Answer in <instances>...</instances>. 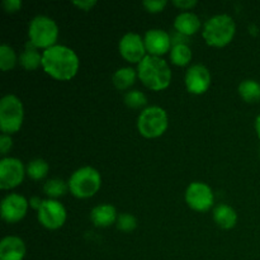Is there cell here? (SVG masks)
<instances>
[{
  "instance_id": "26",
  "label": "cell",
  "mask_w": 260,
  "mask_h": 260,
  "mask_svg": "<svg viewBox=\"0 0 260 260\" xmlns=\"http://www.w3.org/2000/svg\"><path fill=\"white\" fill-rule=\"evenodd\" d=\"M124 103L129 108H142L147 104V98L142 91L140 90H128L124 94Z\"/></svg>"
},
{
  "instance_id": "16",
  "label": "cell",
  "mask_w": 260,
  "mask_h": 260,
  "mask_svg": "<svg viewBox=\"0 0 260 260\" xmlns=\"http://www.w3.org/2000/svg\"><path fill=\"white\" fill-rule=\"evenodd\" d=\"M116 208L112 205H99L91 210L90 220L96 228H109L117 222Z\"/></svg>"
},
{
  "instance_id": "3",
  "label": "cell",
  "mask_w": 260,
  "mask_h": 260,
  "mask_svg": "<svg viewBox=\"0 0 260 260\" xmlns=\"http://www.w3.org/2000/svg\"><path fill=\"white\" fill-rule=\"evenodd\" d=\"M236 33V24L228 14H217L205 23L203 38L212 47H223L233 41Z\"/></svg>"
},
{
  "instance_id": "25",
  "label": "cell",
  "mask_w": 260,
  "mask_h": 260,
  "mask_svg": "<svg viewBox=\"0 0 260 260\" xmlns=\"http://www.w3.org/2000/svg\"><path fill=\"white\" fill-rule=\"evenodd\" d=\"M17 63V55L14 50L8 45L0 46V69L3 71H9Z\"/></svg>"
},
{
  "instance_id": "30",
  "label": "cell",
  "mask_w": 260,
  "mask_h": 260,
  "mask_svg": "<svg viewBox=\"0 0 260 260\" xmlns=\"http://www.w3.org/2000/svg\"><path fill=\"white\" fill-rule=\"evenodd\" d=\"M12 145H13V141L10 135L3 134L2 136H0V154L2 155L7 154V152L10 150V147H12Z\"/></svg>"
},
{
  "instance_id": "35",
  "label": "cell",
  "mask_w": 260,
  "mask_h": 260,
  "mask_svg": "<svg viewBox=\"0 0 260 260\" xmlns=\"http://www.w3.org/2000/svg\"><path fill=\"white\" fill-rule=\"evenodd\" d=\"M255 131H256V134H258V137L260 139V114L256 117V119H255Z\"/></svg>"
},
{
  "instance_id": "28",
  "label": "cell",
  "mask_w": 260,
  "mask_h": 260,
  "mask_svg": "<svg viewBox=\"0 0 260 260\" xmlns=\"http://www.w3.org/2000/svg\"><path fill=\"white\" fill-rule=\"evenodd\" d=\"M167 0H145L142 3L145 9L149 13H160L165 7H167Z\"/></svg>"
},
{
  "instance_id": "21",
  "label": "cell",
  "mask_w": 260,
  "mask_h": 260,
  "mask_svg": "<svg viewBox=\"0 0 260 260\" xmlns=\"http://www.w3.org/2000/svg\"><path fill=\"white\" fill-rule=\"evenodd\" d=\"M239 94L248 103H256L260 101V83L253 79H246L239 85Z\"/></svg>"
},
{
  "instance_id": "12",
  "label": "cell",
  "mask_w": 260,
  "mask_h": 260,
  "mask_svg": "<svg viewBox=\"0 0 260 260\" xmlns=\"http://www.w3.org/2000/svg\"><path fill=\"white\" fill-rule=\"evenodd\" d=\"M29 202L23 196L10 193L2 201V217L5 222L15 223L27 215Z\"/></svg>"
},
{
  "instance_id": "23",
  "label": "cell",
  "mask_w": 260,
  "mask_h": 260,
  "mask_svg": "<svg viewBox=\"0 0 260 260\" xmlns=\"http://www.w3.org/2000/svg\"><path fill=\"white\" fill-rule=\"evenodd\" d=\"M48 170H50V165L43 159L32 160L28 162L27 168H25V173L33 180L43 179L48 174Z\"/></svg>"
},
{
  "instance_id": "8",
  "label": "cell",
  "mask_w": 260,
  "mask_h": 260,
  "mask_svg": "<svg viewBox=\"0 0 260 260\" xmlns=\"http://www.w3.org/2000/svg\"><path fill=\"white\" fill-rule=\"evenodd\" d=\"M37 218L38 222L43 228L48 229V230H57V229L62 228L65 223L66 210L62 203L48 198V200L43 201L42 206L37 211Z\"/></svg>"
},
{
  "instance_id": "31",
  "label": "cell",
  "mask_w": 260,
  "mask_h": 260,
  "mask_svg": "<svg viewBox=\"0 0 260 260\" xmlns=\"http://www.w3.org/2000/svg\"><path fill=\"white\" fill-rule=\"evenodd\" d=\"M173 5H175V7L180 8L183 10H189L197 5V2L196 0H174Z\"/></svg>"
},
{
  "instance_id": "36",
  "label": "cell",
  "mask_w": 260,
  "mask_h": 260,
  "mask_svg": "<svg viewBox=\"0 0 260 260\" xmlns=\"http://www.w3.org/2000/svg\"><path fill=\"white\" fill-rule=\"evenodd\" d=\"M259 156H260V150H259Z\"/></svg>"
},
{
  "instance_id": "1",
  "label": "cell",
  "mask_w": 260,
  "mask_h": 260,
  "mask_svg": "<svg viewBox=\"0 0 260 260\" xmlns=\"http://www.w3.org/2000/svg\"><path fill=\"white\" fill-rule=\"evenodd\" d=\"M42 69L56 80H71L78 74L79 57L73 48L55 45L42 52Z\"/></svg>"
},
{
  "instance_id": "4",
  "label": "cell",
  "mask_w": 260,
  "mask_h": 260,
  "mask_svg": "<svg viewBox=\"0 0 260 260\" xmlns=\"http://www.w3.org/2000/svg\"><path fill=\"white\" fill-rule=\"evenodd\" d=\"M69 190L76 198H90L101 189L102 177L95 168L83 167L71 174L68 182Z\"/></svg>"
},
{
  "instance_id": "33",
  "label": "cell",
  "mask_w": 260,
  "mask_h": 260,
  "mask_svg": "<svg viewBox=\"0 0 260 260\" xmlns=\"http://www.w3.org/2000/svg\"><path fill=\"white\" fill-rule=\"evenodd\" d=\"M73 4L78 7L79 9L84 10V12H89V10H91L95 7L96 2L95 0H85V2H74Z\"/></svg>"
},
{
  "instance_id": "10",
  "label": "cell",
  "mask_w": 260,
  "mask_h": 260,
  "mask_svg": "<svg viewBox=\"0 0 260 260\" xmlns=\"http://www.w3.org/2000/svg\"><path fill=\"white\" fill-rule=\"evenodd\" d=\"M25 168L17 157H4L0 161V188L4 190L13 189L22 184Z\"/></svg>"
},
{
  "instance_id": "32",
  "label": "cell",
  "mask_w": 260,
  "mask_h": 260,
  "mask_svg": "<svg viewBox=\"0 0 260 260\" xmlns=\"http://www.w3.org/2000/svg\"><path fill=\"white\" fill-rule=\"evenodd\" d=\"M170 38H172V45H188V37L187 36L182 35L179 32H174L173 35H170Z\"/></svg>"
},
{
  "instance_id": "2",
  "label": "cell",
  "mask_w": 260,
  "mask_h": 260,
  "mask_svg": "<svg viewBox=\"0 0 260 260\" xmlns=\"http://www.w3.org/2000/svg\"><path fill=\"white\" fill-rule=\"evenodd\" d=\"M137 75L146 88L160 91L172 81V70L167 61L157 56L147 55L137 66Z\"/></svg>"
},
{
  "instance_id": "15",
  "label": "cell",
  "mask_w": 260,
  "mask_h": 260,
  "mask_svg": "<svg viewBox=\"0 0 260 260\" xmlns=\"http://www.w3.org/2000/svg\"><path fill=\"white\" fill-rule=\"evenodd\" d=\"M25 256L24 241L18 236H7L0 243V260H23Z\"/></svg>"
},
{
  "instance_id": "7",
  "label": "cell",
  "mask_w": 260,
  "mask_h": 260,
  "mask_svg": "<svg viewBox=\"0 0 260 260\" xmlns=\"http://www.w3.org/2000/svg\"><path fill=\"white\" fill-rule=\"evenodd\" d=\"M168 128V114L161 107L145 108L137 118V129L146 139H156Z\"/></svg>"
},
{
  "instance_id": "9",
  "label": "cell",
  "mask_w": 260,
  "mask_h": 260,
  "mask_svg": "<svg viewBox=\"0 0 260 260\" xmlns=\"http://www.w3.org/2000/svg\"><path fill=\"white\" fill-rule=\"evenodd\" d=\"M215 196L210 185L202 182H193L185 190V202L192 210L206 212L213 206Z\"/></svg>"
},
{
  "instance_id": "27",
  "label": "cell",
  "mask_w": 260,
  "mask_h": 260,
  "mask_svg": "<svg viewBox=\"0 0 260 260\" xmlns=\"http://www.w3.org/2000/svg\"><path fill=\"white\" fill-rule=\"evenodd\" d=\"M116 225L119 231L131 233L137 228V220L135 216L129 215V213H121V215H118Z\"/></svg>"
},
{
  "instance_id": "17",
  "label": "cell",
  "mask_w": 260,
  "mask_h": 260,
  "mask_svg": "<svg viewBox=\"0 0 260 260\" xmlns=\"http://www.w3.org/2000/svg\"><path fill=\"white\" fill-rule=\"evenodd\" d=\"M201 25H202V23H201L200 18L192 12L180 13L174 20L175 30L187 36V37L196 35L201 29Z\"/></svg>"
},
{
  "instance_id": "34",
  "label": "cell",
  "mask_w": 260,
  "mask_h": 260,
  "mask_svg": "<svg viewBox=\"0 0 260 260\" xmlns=\"http://www.w3.org/2000/svg\"><path fill=\"white\" fill-rule=\"evenodd\" d=\"M42 202L43 201L41 200L40 197H32L29 200V205H30V207H33L35 208V210H40V207L41 206H42Z\"/></svg>"
},
{
  "instance_id": "14",
  "label": "cell",
  "mask_w": 260,
  "mask_h": 260,
  "mask_svg": "<svg viewBox=\"0 0 260 260\" xmlns=\"http://www.w3.org/2000/svg\"><path fill=\"white\" fill-rule=\"evenodd\" d=\"M144 41L149 55L157 57L167 53L173 47L170 35L162 29H149L145 33Z\"/></svg>"
},
{
  "instance_id": "20",
  "label": "cell",
  "mask_w": 260,
  "mask_h": 260,
  "mask_svg": "<svg viewBox=\"0 0 260 260\" xmlns=\"http://www.w3.org/2000/svg\"><path fill=\"white\" fill-rule=\"evenodd\" d=\"M137 76V71L132 68H121L113 74L112 81L118 90H127L134 85Z\"/></svg>"
},
{
  "instance_id": "5",
  "label": "cell",
  "mask_w": 260,
  "mask_h": 260,
  "mask_svg": "<svg viewBox=\"0 0 260 260\" xmlns=\"http://www.w3.org/2000/svg\"><path fill=\"white\" fill-rule=\"evenodd\" d=\"M29 42L36 48H47L55 46L58 37V27L55 20L46 15H37L33 18L28 27Z\"/></svg>"
},
{
  "instance_id": "6",
  "label": "cell",
  "mask_w": 260,
  "mask_h": 260,
  "mask_svg": "<svg viewBox=\"0 0 260 260\" xmlns=\"http://www.w3.org/2000/svg\"><path fill=\"white\" fill-rule=\"evenodd\" d=\"M24 118L23 103L18 96L7 94L0 101V129L5 135H13L20 129Z\"/></svg>"
},
{
  "instance_id": "29",
  "label": "cell",
  "mask_w": 260,
  "mask_h": 260,
  "mask_svg": "<svg viewBox=\"0 0 260 260\" xmlns=\"http://www.w3.org/2000/svg\"><path fill=\"white\" fill-rule=\"evenodd\" d=\"M3 8H4L5 12L15 13L22 8V2L20 0H4Z\"/></svg>"
},
{
  "instance_id": "19",
  "label": "cell",
  "mask_w": 260,
  "mask_h": 260,
  "mask_svg": "<svg viewBox=\"0 0 260 260\" xmlns=\"http://www.w3.org/2000/svg\"><path fill=\"white\" fill-rule=\"evenodd\" d=\"M19 63L25 70H36L42 66V55L37 51V48L28 41L25 45V50L20 53Z\"/></svg>"
},
{
  "instance_id": "22",
  "label": "cell",
  "mask_w": 260,
  "mask_h": 260,
  "mask_svg": "<svg viewBox=\"0 0 260 260\" xmlns=\"http://www.w3.org/2000/svg\"><path fill=\"white\" fill-rule=\"evenodd\" d=\"M170 60L177 66H187L192 61V50L188 45L173 46L170 50Z\"/></svg>"
},
{
  "instance_id": "24",
  "label": "cell",
  "mask_w": 260,
  "mask_h": 260,
  "mask_svg": "<svg viewBox=\"0 0 260 260\" xmlns=\"http://www.w3.org/2000/svg\"><path fill=\"white\" fill-rule=\"evenodd\" d=\"M46 194L51 198V200H55V198L62 197L68 193L69 190V184L63 182L62 179H50L45 183V187H43Z\"/></svg>"
},
{
  "instance_id": "18",
  "label": "cell",
  "mask_w": 260,
  "mask_h": 260,
  "mask_svg": "<svg viewBox=\"0 0 260 260\" xmlns=\"http://www.w3.org/2000/svg\"><path fill=\"white\" fill-rule=\"evenodd\" d=\"M213 220L223 230H230L235 228L238 222V213L231 206L221 203L213 208Z\"/></svg>"
},
{
  "instance_id": "11",
  "label": "cell",
  "mask_w": 260,
  "mask_h": 260,
  "mask_svg": "<svg viewBox=\"0 0 260 260\" xmlns=\"http://www.w3.org/2000/svg\"><path fill=\"white\" fill-rule=\"evenodd\" d=\"M118 51L122 57L131 63H140L147 56L145 41L137 33H126L119 40Z\"/></svg>"
},
{
  "instance_id": "13",
  "label": "cell",
  "mask_w": 260,
  "mask_h": 260,
  "mask_svg": "<svg viewBox=\"0 0 260 260\" xmlns=\"http://www.w3.org/2000/svg\"><path fill=\"white\" fill-rule=\"evenodd\" d=\"M211 85L210 70L202 63L190 66L185 74V86L188 91L196 95L206 93Z\"/></svg>"
}]
</instances>
